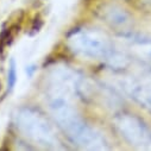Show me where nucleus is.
<instances>
[{"instance_id": "20e7f679", "label": "nucleus", "mask_w": 151, "mask_h": 151, "mask_svg": "<svg viewBox=\"0 0 151 151\" xmlns=\"http://www.w3.org/2000/svg\"><path fill=\"white\" fill-rule=\"evenodd\" d=\"M50 85L57 87L73 98H87L91 85L83 75L65 65H57L50 71Z\"/></svg>"}, {"instance_id": "0eeeda50", "label": "nucleus", "mask_w": 151, "mask_h": 151, "mask_svg": "<svg viewBox=\"0 0 151 151\" xmlns=\"http://www.w3.org/2000/svg\"><path fill=\"white\" fill-rule=\"evenodd\" d=\"M119 47L132 57L151 62V37L136 33H123L118 38Z\"/></svg>"}, {"instance_id": "f257e3e1", "label": "nucleus", "mask_w": 151, "mask_h": 151, "mask_svg": "<svg viewBox=\"0 0 151 151\" xmlns=\"http://www.w3.org/2000/svg\"><path fill=\"white\" fill-rule=\"evenodd\" d=\"M64 91L49 85L47 101L49 109L63 132L79 146L87 150H107L106 138L95 129L87 125Z\"/></svg>"}, {"instance_id": "39448f33", "label": "nucleus", "mask_w": 151, "mask_h": 151, "mask_svg": "<svg viewBox=\"0 0 151 151\" xmlns=\"http://www.w3.org/2000/svg\"><path fill=\"white\" fill-rule=\"evenodd\" d=\"M114 125L127 143L138 149L151 150V130L140 119L131 114H120L116 117Z\"/></svg>"}, {"instance_id": "f03ea898", "label": "nucleus", "mask_w": 151, "mask_h": 151, "mask_svg": "<svg viewBox=\"0 0 151 151\" xmlns=\"http://www.w3.org/2000/svg\"><path fill=\"white\" fill-rule=\"evenodd\" d=\"M68 45L76 55L91 60H102L112 68H125L129 63V55L99 30L80 29L74 31L68 38Z\"/></svg>"}, {"instance_id": "6e6552de", "label": "nucleus", "mask_w": 151, "mask_h": 151, "mask_svg": "<svg viewBox=\"0 0 151 151\" xmlns=\"http://www.w3.org/2000/svg\"><path fill=\"white\" fill-rule=\"evenodd\" d=\"M102 17L106 19V22L116 27H126L131 24V18L130 16L122 10L120 7L117 6H108L104 10Z\"/></svg>"}, {"instance_id": "7ed1b4c3", "label": "nucleus", "mask_w": 151, "mask_h": 151, "mask_svg": "<svg viewBox=\"0 0 151 151\" xmlns=\"http://www.w3.org/2000/svg\"><path fill=\"white\" fill-rule=\"evenodd\" d=\"M14 123L18 130L33 143L49 149H58L61 146L54 127L38 111L26 107L18 109Z\"/></svg>"}, {"instance_id": "423d86ee", "label": "nucleus", "mask_w": 151, "mask_h": 151, "mask_svg": "<svg viewBox=\"0 0 151 151\" xmlns=\"http://www.w3.org/2000/svg\"><path fill=\"white\" fill-rule=\"evenodd\" d=\"M117 86L119 91L151 112V69L134 76L122 78L117 82Z\"/></svg>"}]
</instances>
